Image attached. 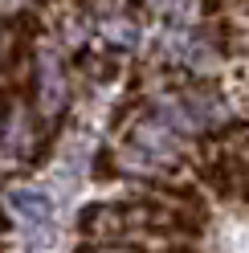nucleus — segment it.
Listing matches in <instances>:
<instances>
[{
	"label": "nucleus",
	"instance_id": "7ed1b4c3",
	"mask_svg": "<svg viewBox=\"0 0 249 253\" xmlns=\"http://www.w3.org/2000/svg\"><path fill=\"white\" fill-rule=\"evenodd\" d=\"M8 212H12V220L25 229V237H33L37 245L49 241L53 204H49L45 192H37V188H8Z\"/></svg>",
	"mask_w": 249,
	"mask_h": 253
},
{
	"label": "nucleus",
	"instance_id": "423d86ee",
	"mask_svg": "<svg viewBox=\"0 0 249 253\" xmlns=\"http://www.w3.org/2000/svg\"><path fill=\"white\" fill-rule=\"evenodd\" d=\"M147 8L155 12V17H167V21H176V25H188V0H147Z\"/></svg>",
	"mask_w": 249,
	"mask_h": 253
},
{
	"label": "nucleus",
	"instance_id": "39448f33",
	"mask_svg": "<svg viewBox=\"0 0 249 253\" xmlns=\"http://www.w3.org/2000/svg\"><path fill=\"white\" fill-rule=\"evenodd\" d=\"M98 33H102V41L119 45V49H135V41H139V25L127 17V12H106V17L98 21Z\"/></svg>",
	"mask_w": 249,
	"mask_h": 253
},
{
	"label": "nucleus",
	"instance_id": "f257e3e1",
	"mask_svg": "<svg viewBox=\"0 0 249 253\" xmlns=\"http://www.w3.org/2000/svg\"><path fill=\"white\" fill-rule=\"evenodd\" d=\"M184 139L188 135H180L172 123H164L160 115H143V119H135L131 123V131L127 139H123V151H119V160H123V171H135V176H172V171H180L184 164Z\"/></svg>",
	"mask_w": 249,
	"mask_h": 253
},
{
	"label": "nucleus",
	"instance_id": "f03ea898",
	"mask_svg": "<svg viewBox=\"0 0 249 253\" xmlns=\"http://www.w3.org/2000/svg\"><path fill=\"white\" fill-rule=\"evenodd\" d=\"M151 115H160L164 123H172L180 135L192 139V135H208L216 126H225L229 106L212 86L192 82V86H180L172 94H160V98L151 102Z\"/></svg>",
	"mask_w": 249,
	"mask_h": 253
},
{
	"label": "nucleus",
	"instance_id": "0eeeda50",
	"mask_svg": "<svg viewBox=\"0 0 249 253\" xmlns=\"http://www.w3.org/2000/svg\"><path fill=\"white\" fill-rule=\"evenodd\" d=\"M86 253H143V245H135V241H98V245H90Z\"/></svg>",
	"mask_w": 249,
	"mask_h": 253
},
{
	"label": "nucleus",
	"instance_id": "20e7f679",
	"mask_svg": "<svg viewBox=\"0 0 249 253\" xmlns=\"http://www.w3.org/2000/svg\"><path fill=\"white\" fill-rule=\"evenodd\" d=\"M33 90H37V106L45 115H57L61 102H66V70H61V57L53 49H41L33 61Z\"/></svg>",
	"mask_w": 249,
	"mask_h": 253
}]
</instances>
